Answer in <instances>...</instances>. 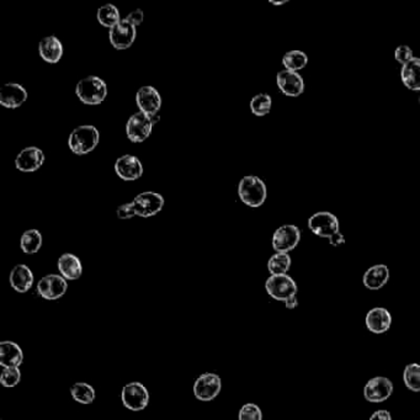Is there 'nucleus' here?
I'll return each mask as SVG.
<instances>
[{
	"mask_svg": "<svg viewBox=\"0 0 420 420\" xmlns=\"http://www.w3.org/2000/svg\"><path fill=\"white\" fill-rule=\"evenodd\" d=\"M419 104H420V95H419Z\"/></svg>",
	"mask_w": 420,
	"mask_h": 420,
	"instance_id": "41",
	"label": "nucleus"
},
{
	"mask_svg": "<svg viewBox=\"0 0 420 420\" xmlns=\"http://www.w3.org/2000/svg\"><path fill=\"white\" fill-rule=\"evenodd\" d=\"M27 100L25 88L16 83H8L0 88V105L7 109H18Z\"/></svg>",
	"mask_w": 420,
	"mask_h": 420,
	"instance_id": "18",
	"label": "nucleus"
},
{
	"mask_svg": "<svg viewBox=\"0 0 420 420\" xmlns=\"http://www.w3.org/2000/svg\"><path fill=\"white\" fill-rule=\"evenodd\" d=\"M395 61L398 63H401L402 66L407 64L409 61H412L414 58L413 51L406 44H401L398 46L395 51Z\"/></svg>",
	"mask_w": 420,
	"mask_h": 420,
	"instance_id": "35",
	"label": "nucleus"
},
{
	"mask_svg": "<svg viewBox=\"0 0 420 420\" xmlns=\"http://www.w3.org/2000/svg\"><path fill=\"white\" fill-rule=\"evenodd\" d=\"M370 420H392V415L389 413V410H377L375 413L371 415Z\"/></svg>",
	"mask_w": 420,
	"mask_h": 420,
	"instance_id": "38",
	"label": "nucleus"
},
{
	"mask_svg": "<svg viewBox=\"0 0 420 420\" xmlns=\"http://www.w3.org/2000/svg\"><path fill=\"white\" fill-rule=\"evenodd\" d=\"M75 94L87 105H99L107 96V87L99 77L89 75L77 84Z\"/></svg>",
	"mask_w": 420,
	"mask_h": 420,
	"instance_id": "4",
	"label": "nucleus"
},
{
	"mask_svg": "<svg viewBox=\"0 0 420 420\" xmlns=\"http://www.w3.org/2000/svg\"><path fill=\"white\" fill-rule=\"evenodd\" d=\"M393 389V383L387 377H373L365 384V399L370 403H382L392 395Z\"/></svg>",
	"mask_w": 420,
	"mask_h": 420,
	"instance_id": "12",
	"label": "nucleus"
},
{
	"mask_svg": "<svg viewBox=\"0 0 420 420\" xmlns=\"http://www.w3.org/2000/svg\"><path fill=\"white\" fill-rule=\"evenodd\" d=\"M67 290H68L67 280L56 274L46 275L38 281V295L47 301L60 300L66 295Z\"/></svg>",
	"mask_w": 420,
	"mask_h": 420,
	"instance_id": "11",
	"label": "nucleus"
},
{
	"mask_svg": "<svg viewBox=\"0 0 420 420\" xmlns=\"http://www.w3.org/2000/svg\"><path fill=\"white\" fill-rule=\"evenodd\" d=\"M301 241V231L295 224H284L278 227L272 235V248L276 253L293 250Z\"/></svg>",
	"mask_w": 420,
	"mask_h": 420,
	"instance_id": "7",
	"label": "nucleus"
},
{
	"mask_svg": "<svg viewBox=\"0 0 420 420\" xmlns=\"http://www.w3.org/2000/svg\"><path fill=\"white\" fill-rule=\"evenodd\" d=\"M266 292L276 301L286 302L291 297L297 295V285L295 280L286 275H272L266 280Z\"/></svg>",
	"mask_w": 420,
	"mask_h": 420,
	"instance_id": "5",
	"label": "nucleus"
},
{
	"mask_svg": "<svg viewBox=\"0 0 420 420\" xmlns=\"http://www.w3.org/2000/svg\"><path fill=\"white\" fill-rule=\"evenodd\" d=\"M272 99L269 94H258L250 100V110L255 116H265L272 111Z\"/></svg>",
	"mask_w": 420,
	"mask_h": 420,
	"instance_id": "31",
	"label": "nucleus"
},
{
	"mask_svg": "<svg viewBox=\"0 0 420 420\" xmlns=\"http://www.w3.org/2000/svg\"><path fill=\"white\" fill-rule=\"evenodd\" d=\"M122 403L124 407L132 412H141L148 406V389L143 386L142 383L131 382L126 384L121 393Z\"/></svg>",
	"mask_w": 420,
	"mask_h": 420,
	"instance_id": "9",
	"label": "nucleus"
},
{
	"mask_svg": "<svg viewBox=\"0 0 420 420\" xmlns=\"http://www.w3.org/2000/svg\"><path fill=\"white\" fill-rule=\"evenodd\" d=\"M20 247L25 254H36L42 247V235L38 229H29L24 232L20 239Z\"/></svg>",
	"mask_w": 420,
	"mask_h": 420,
	"instance_id": "26",
	"label": "nucleus"
},
{
	"mask_svg": "<svg viewBox=\"0 0 420 420\" xmlns=\"http://www.w3.org/2000/svg\"><path fill=\"white\" fill-rule=\"evenodd\" d=\"M153 129L152 118L144 112L133 114L126 124V135L131 142L142 143L150 136Z\"/></svg>",
	"mask_w": 420,
	"mask_h": 420,
	"instance_id": "8",
	"label": "nucleus"
},
{
	"mask_svg": "<svg viewBox=\"0 0 420 420\" xmlns=\"http://www.w3.org/2000/svg\"><path fill=\"white\" fill-rule=\"evenodd\" d=\"M287 3V0H284V1H274V0H270V4L272 5H284Z\"/></svg>",
	"mask_w": 420,
	"mask_h": 420,
	"instance_id": "40",
	"label": "nucleus"
},
{
	"mask_svg": "<svg viewBox=\"0 0 420 420\" xmlns=\"http://www.w3.org/2000/svg\"><path fill=\"white\" fill-rule=\"evenodd\" d=\"M44 163V153L38 147H26L15 158V167L24 173L36 172Z\"/></svg>",
	"mask_w": 420,
	"mask_h": 420,
	"instance_id": "14",
	"label": "nucleus"
},
{
	"mask_svg": "<svg viewBox=\"0 0 420 420\" xmlns=\"http://www.w3.org/2000/svg\"><path fill=\"white\" fill-rule=\"evenodd\" d=\"M365 324L371 333H386L392 326V315L383 307H375L366 315Z\"/></svg>",
	"mask_w": 420,
	"mask_h": 420,
	"instance_id": "19",
	"label": "nucleus"
},
{
	"mask_svg": "<svg viewBox=\"0 0 420 420\" xmlns=\"http://www.w3.org/2000/svg\"><path fill=\"white\" fill-rule=\"evenodd\" d=\"M285 306L287 309H295L298 306V301H297V297H291L290 300H287L285 302Z\"/></svg>",
	"mask_w": 420,
	"mask_h": 420,
	"instance_id": "39",
	"label": "nucleus"
},
{
	"mask_svg": "<svg viewBox=\"0 0 420 420\" xmlns=\"http://www.w3.org/2000/svg\"><path fill=\"white\" fill-rule=\"evenodd\" d=\"M292 260L289 254L276 253L267 261V270L272 275H286L290 270Z\"/></svg>",
	"mask_w": 420,
	"mask_h": 420,
	"instance_id": "29",
	"label": "nucleus"
},
{
	"mask_svg": "<svg viewBox=\"0 0 420 420\" xmlns=\"http://www.w3.org/2000/svg\"><path fill=\"white\" fill-rule=\"evenodd\" d=\"M389 269L383 264L371 266L364 274L365 287L369 290L377 291L382 289L384 285L389 283Z\"/></svg>",
	"mask_w": 420,
	"mask_h": 420,
	"instance_id": "24",
	"label": "nucleus"
},
{
	"mask_svg": "<svg viewBox=\"0 0 420 420\" xmlns=\"http://www.w3.org/2000/svg\"><path fill=\"white\" fill-rule=\"evenodd\" d=\"M136 104L140 111L149 116L157 115L161 107V96L155 88L150 86L142 87L136 94Z\"/></svg>",
	"mask_w": 420,
	"mask_h": 420,
	"instance_id": "16",
	"label": "nucleus"
},
{
	"mask_svg": "<svg viewBox=\"0 0 420 420\" xmlns=\"http://www.w3.org/2000/svg\"><path fill=\"white\" fill-rule=\"evenodd\" d=\"M114 168L118 178L124 181H133L140 179L143 175L142 161L135 155H124L120 157L118 161H115Z\"/></svg>",
	"mask_w": 420,
	"mask_h": 420,
	"instance_id": "17",
	"label": "nucleus"
},
{
	"mask_svg": "<svg viewBox=\"0 0 420 420\" xmlns=\"http://www.w3.org/2000/svg\"><path fill=\"white\" fill-rule=\"evenodd\" d=\"M276 83L281 93L286 96L297 98L304 92V81L300 73L291 70H281L276 75Z\"/></svg>",
	"mask_w": 420,
	"mask_h": 420,
	"instance_id": "15",
	"label": "nucleus"
},
{
	"mask_svg": "<svg viewBox=\"0 0 420 420\" xmlns=\"http://www.w3.org/2000/svg\"><path fill=\"white\" fill-rule=\"evenodd\" d=\"M238 195L243 204L249 207H260L267 196L265 183L255 175H247L239 181Z\"/></svg>",
	"mask_w": 420,
	"mask_h": 420,
	"instance_id": "3",
	"label": "nucleus"
},
{
	"mask_svg": "<svg viewBox=\"0 0 420 420\" xmlns=\"http://www.w3.org/2000/svg\"><path fill=\"white\" fill-rule=\"evenodd\" d=\"M163 206L164 198L161 194L144 192L137 195L136 198L130 204L121 205L116 211V215L120 220H129L135 216L148 218L161 212Z\"/></svg>",
	"mask_w": 420,
	"mask_h": 420,
	"instance_id": "1",
	"label": "nucleus"
},
{
	"mask_svg": "<svg viewBox=\"0 0 420 420\" xmlns=\"http://www.w3.org/2000/svg\"><path fill=\"white\" fill-rule=\"evenodd\" d=\"M403 381L408 389L413 392H420V365H407L403 371Z\"/></svg>",
	"mask_w": 420,
	"mask_h": 420,
	"instance_id": "32",
	"label": "nucleus"
},
{
	"mask_svg": "<svg viewBox=\"0 0 420 420\" xmlns=\"http://www.w3.org/2000/svg\"><path fill=\"white\" fill-rule=\"evenodd\" d=\"M238 419L263 420L261 409H260L257 404H254V403H247V404H244V406L241 408L239 415H238Z\"/></svg>",
	"mask_w": 420,
	"mask_h": 420,
	"instance_id": "34",
	"label": "nucleus"
},
{
	"mask_svg": "<svg viewBox=\"0 0 420 420\" xmlns=\"http://www.w3.org/2000/svg\"><path fill=\"white\" fill-rule=\"evenodd\" d=\"M401 79L404 87L413 90L420 92V58L414 57L412 61L407 64L402 66Z\"/></svg>",
	"mask_w": 420,
	"mask_h": 420,
	"instance_id": "25",
	"label": "nucleus"
},
{
	"mask_svg": "<svg viewBox=\"0 0 420 420\" xmlns=\"http://www.w3.org/2000/svg\"><path fill=\"white\" fill-rule=\"evenodd\" d=\"M309 228L317 237L329 239L337 232H339V220L332 212H317L313 216L309 217Z\"/></svg>",
	"mask_w": 420,
	"mask_h": 420,
	"instance_id": "6",
	"label": "nucleus"
},
{
	"mask_svg": "<svg viewBox=\"0 0 420 420\" xmlns=\"http://www.w3.org/2000/svg\"><path fill=\"white\" fill-rule=\"evenodd\" d=\"M20 380H21V372H20L19 367H7L1 371L0 383L4 387H8V389L15 387L19 384Z\"/></svg>",
	"mask_w": 420,
	"mask_h": 420,
	"instance_id": "33",
	"label": "nucleus"
},
{
	"mask_svg": "<svg viewBox=\"0 0 420 420\" xmlns=\"http://www.w3.org/2000/svg\"><path fill=\"white\" fill-rule=\"evenodd\" d=\"M73 399L81 404H92L95 401V389L89 383L77 382L70 387Z\"/></svg>",
	"mask_w": 420,
	"mask_h": 420,
	"instance_id": "30",
	"label": "nucleus"
},
{
	"mask_svg": "<svg viewBox=\"0 0 420 420\" xmlns=\"http://www.w3.org/2000/svg\"><path fill=\"white\" fill-rule=\"evenodd\" d=\"M222 389L221 377L216 373H204L194 383V395L198 401H213Z\"/></svg>",
	"mask_w": 420,
	"mask_h": 420,
	"instance_id": "10",
	"label": "nucleus"
},
{
	"mask_svg": "<svg viewBox=\"0 0 420 420\" xmlns=\"http://www.w3.org/2000/svg\"><path fill=\"white\" fill-rule=\"evenodd\" d=\"M9 281L14 290L19 293H25L27 291H30L34 285V274L29 266L19 264L14 266L9 276Z\"/></svg>",
	"mask_w": 420,
	"mask_h": 420,
	"instance_id": "21",
	"label": "nucleus"
},
{
	"mask_svg": "<svg viewBox=\"0 0 420 420\" xmlns=\"http://www.w3.org/2000/svg\"><path fill=\"white\" fill-rule=\"evenodd\" d=\"M136 27L126 20H121L118 25L109 31V38L112 46L118 51L127 50L136 40Z\"/></svg>",
	"mask_w": 420,
	"mask_h": 420,
	"instance_id": "13",
	"label": "nucleus"
},
{
	"mask_svg": "<svg viewBox=\"0 0 420 420\" xmlns=\"http://www.w3.org/2000/svg\"><path fill=\"white\" fill-rule=\"evenodd\" d=\"M24 354L16 343L1 341L0 343V365L7 367H19L23 364Z\"/></svg>",
	"mask_w": 420,
	"mask_h": 420,
	"instance_id": "22",
	"label": "nucleus"
},
{
	"mask_svg": "<svg viewBox=\"0 0 420 420\" xmlns=\"http://www.w3.org/2000/svg\"><path fill=\"white\" fill-rule=\"evenodd\" d=\"M307 63H309V57L302 51H290L285 53V56L283 57V64H284L285 69L291 70V72L298 73V70L304 68Z\"/></svg>",
	"mask_w": 420,
	"mask_h": 420,
	"instance_id": "27",
	"label": "nucleus"
},
{
	"mask_svg": "<svg viewBox=\"0 0 420 420\" xmlns=\"http://www.w3.org/2000/svg\"><path fill=\"white\" fill-rule=\"evenodd\" d=\"M99 141L98 129L92 124H83L72 131L69 135L68 146L75 155H84L93 152Z\"/></svg>",
	"mask_w": 420,
	"mask_h": 420,
	"instance_id": "2",
	"label": "nucleus"
},
{
	"mask_svg": "<svg viewBox=\"0 0 420 420\" xmlns=\"http://www.w3.org/2000/svg\"><path fill=\"white\" fill-rule=\"evenodd\" d=\"M124 20L127 21V23H130L131 25L137 26L141 25L143 23V12L141 9H137L135 12H132V13L129 14Z\"/></svg>",
	"mask_w": 420,
	"mask_h": 420,
	"instance_id": "36",
	"label": "nucleus"
},
{
	"mask_svg": "<svg viewBox=\"0 0 420 420\" xmlns=\"http://www.w3.org/2000/svg\"><path fill=\"white\" fill-rule=\"evenodd\" d=\"M57 266L61 272V276L66 280H78L83 274L81 259L75 254L66 253L61 255Z\"/></svg>",
	"mask_w": 420,
	"mask_h": 420,
	"instance_id": "23",
	"label": "nucleus"
},
{
	"mask_svg": "<svg viewBox=\"0 0 420 420\" xmlns=\"http://www.w3.org/2000/svg\"><path fill=\"white\" fill-rule=\"evenodd\" d=\"M96 18H98V21L101 25L110 29V30L121 21V16H120L118 8L112 5V4H106V5L99 8Z\"/></svg>",
	"mask_w": 420,
	"mask_h": 420,
	"instance_id": "28",
	"label": "nucleus"
},
{
	"mask_svg": "<svg viewBox=\"0 0 420 420\" xmlns=\"http://www.w3.org/2000/svg\"><path fill=\"white\" fill-rule=\"evenodd\" d=\"M329 243L333 246V247H340L343 244H345V237L341 233V232H337L333 237L329 238Z\"/></svg>",
	"mask_w": 420,
	"mask_h": 420,
	"instance_id": "37",
	"label": "nucleus"
},
{
	"mask_svg": "<svg viewBox=\"0 0 420 420\" xmlns=\"http://www.w3.org/2000/svg\"><path fill=\"white\" fill-rule=\"evenodd\" d=\"M38 53L44 62L55 64L63 56V44L56 36H46L38 44Z\"/></svg>",
	"mask_w": 420,
	"mask_h": 420,
	"instance_id": "20",
	"label": "nucleus"
}]
</instances>
